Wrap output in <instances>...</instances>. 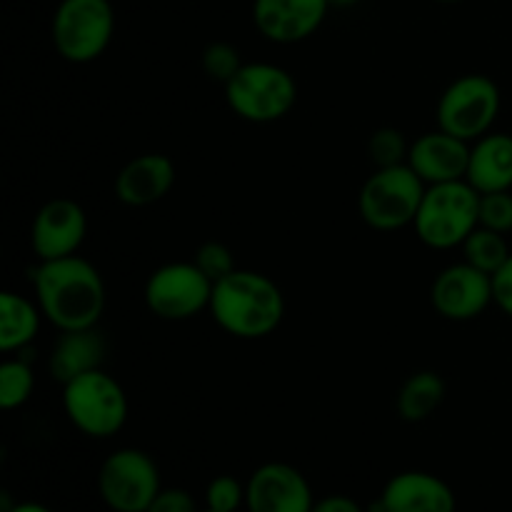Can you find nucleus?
<instances>
[{
    "mask_svg": "<svg viewBox=\"0 0 512 512\" xmlns=\"http://www.w3.org/2000/svg\"><path fill=\"white\" fill-rule=\"evenodd\" d=\"M40 308L60 330H88L105 308V285L98 270L85 260L68 255L43 260L35 273Z\"/></svg>",
    "mask_w": 512,
    "mask_h": 512,
    "instance_id": "f257e3e1",
    "label": "nucleus"
},
{
    "mask_svg": "<svg viewBox=\"0 0 512 512\" xmlns=\"http://www.w3.org/2000/svg\"><path fill=\"white\" fill-rule=\"evenodd\" d=\"M215 320L238 338H263L280 325L285 313L283 293L270 278L250 270H235L213 285L210 300Z\"/></svg>",
    "mask_w": 512,
    "mask_h": 512,
    "instance_id": "f03ea898",
    "label": "nucleus"
},
{
    "mask_svg": "<svg viewBox=\"0 0 512 512\" xmlns=\"http://www.w3.org/2000/svg\"><path fill=\"white\" fill-rule=\"evenodd\" d=\"M480 225V193L470 183L453 180L425 190L415 218L420 240L430 248H455Z\"/></svg>",
    "mask_w": 512,
    "mask_h": 512,
    "instance_id": "7ed1b4c3",
    "label": "nucleus"
},
{
    "mask_svg": "<svg viewBox=\"0 0 512 512\" xmlns=\"http://www.w3.org/2000/svg\"><path fill=\"white\" fill-rule=\"evenodd\" d=\"M425 188L410 165L378 168L360 190V215L375 230H398L415 223Z\"/></svg>",
    "mask_w": 512,
    "mask_h": 512,
    "instance_id": "20e7f679",
    "label": "nucleus"
},
{
    "mask_svg": "<svg viewBox=\"0 0 512 512\" xmlns=\"http://www.w3.org/2000/svg\"><path fill=\"white\" fill-rule=\"evenodd\" d=\"M63 403L75 428L93 438H110L128 418L123 388L100 368L65 383Z\"/></svg>",
    "mask_w": 512,
    "mask_h": 512,
    "instance_id": "39448f33",
    "label": "nucleus"
},
{
    "mask_svg": "<svg viewBox=\"0 0 512 512\" xmlns=\"http://www.w3.org/2000/svg\"><path fill=\"white\" fill-rule=\"evenodd\" d=\"M228 103L250 123H273L295 103V83L283 68L268 63L243 65L225 83Z\"/></svg>",
    "mask_w": 512,
    "mask_h": 512,
    "instance_id": "423d86ee",
    "label": "nucleus"
},
{
    "mask_svg": "<svg viewBox=\"0 0 512 512\" xmlns=\"http://www.w3.org/2000/svg\"><path fill=\"white\" fill-rule=\"evenodd\" d=\"M113 25L108 0H63L53 18V43L70 63H90L108 48Z\"/></svg>",
    "mask_w": 512,
    "mask_h": 512,
    "instance_id": "0eeeda50",
    "label": "nucleus"
},
{
    "mask_svg": "<svg viewBox=\"0 0 512 512\" xmlns=\"http://www.w3.org/2000/svg\"><path fill=\"white\" fill-rule=\"evenodd\" d=\"M500 110V90L485 75L460 78L445 90L438 105L440 130L460 140H473L488 133Z\"/></svg>",
    "mask_w": 512,
    "mask_h": 512,
    "instance_id": "6e6552de",
    "label": "nucleus"
},
{
    "mask_svg": "<svg viewBox=\"0 0 512 512\" xmlns=\"http://www.w3.org/2000/svg\"><path fill=\"white\" fill-rule=\"evenodd\" d=\"M100 495L115 512H148L160 493L153 460L140 450H118L100 468Z\"/></svg>",
    "mask_w": 512,
    "mask_h": 512,
    "instance_id": "1a4fd4ad",
    "label": "nucleus"
},
{
    "mask_svg": "<svg viewBox=\"0 0 512 512\" xmlns=\"http://www.w3.org/2000/svg\"><path fill=\"white\" fill-rule=\"evenodd\" d=\"M145 300L158 318H193L213 300V280L195 263L165 265L150 275Z\"/></svg>",
    "mask_w": 512,
    "mask_h": 512,
    "instance_id": "9d476101",
    "label": "nucleus"
},
{
    "mask_svg": "<svg viewBox=\"0 0 512 512\" xmlns=\"http://www.w3.org/2000/svg\"><path fill=\"white\" fill-rule=\"evenodd\" d=\"M433 305L448 320H473L493 300V275L470 263L443 270L433 285Z\"/></svg>",
    "mask_w": 512,
    "mask_h": 512,
    "instance_id": "9b49d317",
    "label": "nucleus"
},
{
    "mask_svg": "<svg viewBox=\"0 0 512 512\" xmlns=\"http://www.w3.org/2000/svg\"><path fill=\"white\" fill-rule=\"evenodd\" d=\"M33 250L40 260L68 258L85 238V213L75 200L45 203L33 220Z\"/></svg>",
    "mask_w": 512,
    "mask_h": 512,
    "instance_id": "f8f14e48",
    "label": "nucleus"
},
{
    "mask_svg": "<svg viewBox=\"0 0 512 512\" xmlns=\"http://www.w3.org/2000/svg\"><path fill=\"white\" fill-rule=\"evenodd\" d=\"M250 512H313V495L295 468L283 463L263 465L248 483Z\"/></svg>",
    "mask_w": 512,
    "mask_h": 512,
    "instance_id": "ddd939ff",
    "label": "nucleus"
},
{
    "mask_svg": "<svg viewBox=\"0 0 512 512\" xmlns=\"http://www.w3.org/2000/svg\"><path fill=\"white\" fill-rule=\"evenodd\" d=\"M328 8V0H255L253 18L268 40L298 43L320 28Z\"/></svg>",
    "mask_w": 512,
    "mask_h": 512,
    "instance_id": "4468645a",
    "label": "nucleus"
},
{
    "mask_svg": "<svg viewBox=\"0 0 512 512\" xmlns=\"http://www.w3.org/2000/svg\"><path fill=\"white\" fill-rule=\"evenodd\" d=\"M410 168L420 175L423 183H453L468 175L470 150L465 140L445 133H428L410 148Z\"/></svg>",
    "mask_w": 512,
    "mask_h": 512,
    "instance_id": "2eb2a0df",
    "label": "nucleus"
},
{
    "mask_svg": "<svg viewBox=\"0 0 512 512\" xmlns=\"http://www.w3.org/2000/svg\"><path fill=\"white\" fill-rule=\"evenodd\" d=\"M173 180L175 168L165 155H140L120 170L118 180H115V195L120 198V203L143 208V205L165 198L168 190L173 188Z\"/></svg>",
    "mask_w": 512,
    "mask_h": 512,
    "instance_id": "dca6fc26",
    "label": "nucleus"
},
{
    "mask_svg": "<svg viewBox=\"0 0 512 512\" xmlns=\"http://www.w3.org/2000/svg\"><path fill=\"white\" fill-rule=\"evenodd\" d=\"M385 512H455V498L443 480L428 473H403L383 493Z\"/></svg>",
    "mask_w": 512,
    "mask_h": 512,
    "instance_id": "f3484780",
    "label": "nucleus"
},
{
    "mask_svg": "<svg viewBox=\"0 0 512 512\" xmlns=\"http://www.w3.org/2000/svg\"><path fill=\"white\" fill-rule=\"evenodd\" d=\"M468 183L485 193H500L512 185V135H488L470 150Z\"/></svg>",
    "mask_w": 512,
    "mask_h": 512,
    "instance_id": "a211bd4d",
    "label": "nucleus"
},
{
    "mask_svg": "<svg viewBox=\"0 0 512 512\" xmlns=\"http://www.w3.org/2000/svg\"><path fill=\"white\" fill-rule=\"evenodd\" d=\"M103 353V338L93 328L65 330V335L55 345L53 358H50V373L60 383H70L78 375L98 370Z\"/></svg>",
    "mask_w": 512,
    "mask_h": 512,
    "instance_id": "6ab92c4d",
    "label": "nucleus"
},
{
    "mask_svg": "<svg viewBox=\"0 0 512 512\" xmlns=\"http://www.w3.org/2000/svg\"><path fill=\"white\" fill-rule=\"evenodd\" d=\"M38 333V313L15 293L0 295V348L15 350L28 345Z\"/></svg>",
    "mask_w": 512,
    "mask_h": 512,
    "instance_id": "aec40b11",
    "label": "nucleus"
},
{
    "mask_svg": "<svg viewBox=\"0 0 512 512\" xmlns=\"http://www.w3.org/2000/svg\"><path fill=\"white\" fill-rule=\"evenodd\" d=\"M445 398V383L438 373H418L400 388L398 413L400 418L418 423L433 415Z\"/></svg>",
    "mask_w": 512,
    "mask_h": 512,
    "instance_id": "412c9836",
    "label": "nucleus"
},
{
    "mask_svg": "<svg viewBox=\"0 0 512 512\" xmlns=\"http://www.w3.org/2000/svg\"><path fill=\"white\" fill-rule=\"evenodd\" d=\"M463 248H465V258H468V263L488 275L498 273V270L505 265V260L510 258V250H508V243H505L503 233L480 228V225L468 235V238H465Z\"/></svg>",
    "mask_w": 512,
    "mask_h": 512,
    "instance_id": "4be33fe9",
    "label": "nucleus"
},
{
    "mask_svg": "<svg viewBox=\"0 0 512 512\" xmlns=\"http://www.w3.org/2000/svg\"><path fill=\"white\" fill-rule=\"evenodd\" d=\"M33 393V373L25 363H3L0 365V408L13 410L23 405Z\"/></svg>",
    "mask_w": 512,
    "mask_h": 512,
    "instance_id": "5701e85b",
    "label": "nucleus"
},
{
    "mask_svg": "<svg viewBox=\"0 0 512 512\" xmlns=\"http://www.w3.org/2000/svg\"><path fill=\"white\" fill-rule=\"evenodd\" d=\"M480 228L495 230V233H510L512 230V195L508 190L500 193L480 195Z\"/></svg>",
    "mask_w": 512,
    "mask_h": 512,
    "instance_id": "b1692460",
    "label": "nucleus"
},
{
    "mask_svg": "<svg viewBox=\"0 0 512 512\" xmlns=\"http://www.w3.org/2000/svg\"><path fill=\"white\" fill-rule=\"evenodd\" d=\"M405 155H410V150L405 148L403 133L393 128H383L370 138V158L378 168H395V165H403Z\"/></svg>",
    "mask_w": 512,
    "mask_h": 512,
    "instance_id": "393cba45",
    "label": "nucleus"
},
{
    "mask_svg": "<svg viewBox=\"0 0 512 512\" xmlns=\"http://www.w3.org/2000/svg\"><path fill=\"white\" fill-rule=\"evenodd\" d=\"M195 265L213 280V285L228 278L230 273H235L233 253L223 243H215V240L200 245L198 253H195Z\"/></svg>",
    "mask_w": 512,
    "mask_h": 512,
    "instance_id": "a878e982",
    "label": "nucleus"
},
{
    "mask_svg": "<svg viewBox=\"0 0 512 512\" xmlns=\"http://www.w3.org/2000/svg\"><path fill=\"white\" fill-rule=\"evenodd\" d=\"M203 68L210 78L225 80V83H228V80L243 68V63H240V55L233 45L213 43L208 45V50L203 53Z\"/></svg>",
    "mask_w": 512,
    "mask_h": 512,
    "instance_id": "bb28decb",
    "label": "nucleus"
},
{
    "mask_svg": "<svg viewBox=\"0 0 512 512\" xmlns=\"http://www.w3.org/2000/svg\"><path fill=\"white\" fill-rule=\"evenodd\" d=\"M240 500H243V488L235 478L223 475V478H215L208 488V510L215 512H235L240 508Z\"/></svg>",
    "mask_w": 512,
    "mask_h": 512,
    "instance_id": "cd10ccee",
    "label": "nucleus"
},
{
    "mask_svg": "<svg viewBox=\"0 0 512 512\" xmlns=\"http://www.w3.org/2000/svg\"><path fill=\"white\" fill-rule=\"evenodd\" d=\"M148 512H195V500L185 490H160Z\"/></svg>",
    "mask_w": 512,
    "mask_h": 512,
    "instance_id": "c85d7f7f",
    "label": "nucleus"
},
{
    "mask_svg": "<svg viewBox=\"0 0 512 512\" xmlns=\"http://www.w3.org/2000/svg\"><path fill=\"white\" fill-rule=\"evenodd\" d=\"M493 300L512 318V253L503 268L493 275Z\"/></svg>",
    "mask_w": 512,
    "mask_h": 512,
    "instance_id": "c756f323",
    "label": "nucleus"
},
{
    "mask_svg": "<svg viewBox=\"0 0 512 512\" xmlns=\"http://www.w3.org/2000/svg\"><path fill=\"white\" fill-rule=\"evenodd\" d=\"M313 512H363L355 500L343 498V495H333V498L320 500L318 505H313Z\"/></svg>",
    "mask_w": 512,
    "mask_h": 512,
    "instance_id": "7c9ffc66",
    "label": "nucleus"
},
{
    "mask_svg": "<svg viewBox=\"0 0 512 512\" xmlns=\"http://www.w3.org/2000/svg\"><path fill=\"white\" fill-rule=\"evenodd\" d=\"M10 512H50L45 510L43 505H35V503H25V505H18V508H13Z\"/></svg>",
    "mask_w": 512,
    "mask_h": 512,
    "instance_id": "2f4dec72",
    "label": "nucleus"
},
{
    "mask_svg": "<svg viewBox=\"0 0 512 512\" xmlns=\"http://www.w3.org/2000/svg\"><path fill=\"white\" fill-rule=\"evenodd\" d=\"M355 3H360V0H328L330 8H350Z\"/></svg>",
    "mask_w": 512,
    "mask_h": 512,
    "instance_id": "473e14b6",
    "label": "nucleus"
},
{
    "mask_svg": "<svg viewBox=\"0 0 512 512\" xmlns=\"http://www.w3.org/2000/svg\"><path fill=\"white\" fill-rule=\"evenodd\" d=\"M440 3H458V0H440Z\"/></svg>",
    "mask_w": 512,
    "mask_h": 512,
    "instance_id": "72a5a7b5",
    "label": "nucleus"
},
{
    "mask_svg": "<svg viewBox=\"0 0 512 512\" xmlns=\"http://www.w3.org/2000/svg\"><path fill=\"white\" fill-rule=\"evenodd\" d=\"M208 512H215V510H208Z\"/></svg>",
    "mask_w": 512,
    "mask_h": 512,
    "instance_id": "f704fd0d",
    "label": "nucleus"
}]
</instances>
